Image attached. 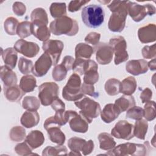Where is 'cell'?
Here are the masks:
<instances>
[{"label":"cell","instance_id":"cell-46","mask_svg":"<svg viewBox=\"0 0 156 156\" xmlns=\"http://www.w3.org/2000/svg\"><path fill=\"white\" fill-rule=\"evenodd\" d=\"M32 149L26 141L16 144L15 147V151L20 155H30L35 154L32 153Z\"/></svg>","mask_w":156,"mask_h":156},{"label":"cell","instance_id":"cell-37","mask_svg":"<svg viewBox=\"0 0 156 156\" xmlns=\"http://www.w3.org/2000/svg\"><path fill=\"white\" fill-rule=\"evenodd\" d=\"M9 137L13 141L20 142L24 140L26 137V130L23 127L15 126L13 127L9 132Z\"/></svg>","mask_w":156,"mask_h":156},{"label":"cell","instance_id":"cell-21","mask_svg":"<svg viewBox=\"0 0 156 156\" xmlns=\"http://www.w3.org/2000/svg\"><path fill=\"white\" fill-rule=\"evenodd\" d=\"M120 113L114 104H107L101 112V117L105 123H110L115 121Z\"/></svg>","mask_w":156,"mask_h":156},{"label":"cell","instance_id":"cell-55","mask_svg":"<svg viewBox=\"0 0 156 156\" xmlns=\"http://www.w3.org/2000/svg\"><path fill=\"white\" fill-rule=\"evenodd\" d=\"M52 108L55 112L59 110H65V103L58 97L56 98L51 104Z\"/></svg>","mask_w":156,"mask_h":156},{"label":"cell","instance_id":"cell-43","mask_svg":"<svg viewBox=\"0 0 156 156\" xmlns=\"http://www.w3.org/2000/svg\"><path fill=\"white\" fill-rule=\"evenodd\" d=\"M68 71L63 64L55 65L52 72V76L54 80L59 82L65 79Z\"/></svg>","mask_w":156,"mask_h":156},{"label":"cell","instance_id":"cell-31","mask_svg":"<svg viewBox=\"0 0 156 156\" xmlns=\"http://www.w3.org/2000/svg\"><path fill=\"white\" fill-rule=\"evenodd\" d=\"M19 86L25 93L31 92L37 87L36 79L32 75L24 76L21 78Z\"/></svg>","mask_w":156,"mask_h":156},{"label":"cell","instance_id":"cell-41","mask_svg":"<svg viewBox=\"0 0 156 156\" xmlns=\"http://www.w3.org/2000/svg\"><path fill=\"white\" fill-rule=\"evenodd\" d=\"M16 34L21 38H25L32 34L31 22L28 21L19 23L16 30Z\"/></svg>","mask_w":156,"mask_h":156},{"label":"cell","instance_id":"cell-13","mask_svg":"<svg viewBox=\"0 0 156 156\" xmlns=\"http://www.w3.org/2000/svg\"><path fill=\"white\" fill-rule=\"evenodd\" d=\"M95 50L96 59L100 65L109 64L113 58V49L112 47L106 43H99L94 48Z\"/></svg>","mask_w":156,"mask_h":156},{"label":"cell","instance_id":"cell-30","mask_svg":"<svg viewBox=\"0 0 156 156\" xmlns=\"http://www.w3.org/2000/svg\"><path fill=\"white\" fill-rule=\"evenodd\" d=\"M99 141L100 149L105 151H110L116 146V142L112 135L107 132H102L99 134L98 136Z\"/></svg>","mask_w":156,"mask_h":156},{"label":"cell","instance_id":"cell-45","mask_svg":"<svg viewBox=\"0 0 156 156\" xmlns=\"http://www.w3.org/2000/svg\"><path fill=\"white\" fill-rule=\"evenodd\" d=\"M144 115V111L143 108L139 106H133L132 107L130 108L127 110L126 112V118L135 119V120H139L143 118Z\"/></svg>","mask_w":156,"mask_h":156},{"label":"cell","instance_id":"cell-52","mask_svg":"<svg viewBox=\"0 0 156 156\" xmlns=\"http://www.w3.org/2000/svg\"><path fill=\"white\" fill-rule=\"evenodd\" d=\"M81 90L83 94H87L94 98H97L98 96V93L97 94V93L95 92L93 85L87 84L83 82L81 85Z\"/></svg>","mask_w":156,"mask_h":156},{"label":"cell","instance_id":"cell-5","mask_svg":"<svg viewBox=\"0 0 156 156\" xmlns=\"http://www.w3.org/2000/svg\"><path fill=\"white\" fill-rule=\"evenodd\" d=\"M81 79L78 74L73 73L69 77L62 90L63 98L68 101H77L83 97L81 90Z\"/></svg>","mask_w":156,"mask_h":156},{"label":"cell","instance_id":"cell-57","mask_svg":"<svg viewBox=\"0 0 156 156\" xmlns=\"http://www.w3.org/2000/svg\"><path fill=\"white\" fill-rule=\"evenodd\" d=\"M148 68H149L151 71H155L156 69V63L155 58H153L151 61L147 62Z\"/></svg>","mask_w":156,"mask_h":156},{"label":"cell","instance_id":"cell-6","mask_svg":"<svg viewBox=\"0 0 156 156\" xmlns=\"http://www.w3.org/2000/svg\"><path fill=\"white\" fill-rule=\"evenodd\" d=\"M75 105L80 109L79 113L87 119L89 124L91 123L93 119L97 118L101 112L100 104L86 96H83L80 100L75 101Z\"/></svg>","mask_w":156,"mask_h":156},{"label":"cell","instance_id":"cell-2","mask_svg":"<svg viewBox=\"0 0 156 156\" xmlns=\"http://www.w3.org/2000/svg\"><path fill=\"white\" fill-rule=\"evenodd\" d=\"M150 151L149 144L147 141L143 144H136L133 143H126L115 146L110 150L107 155H134L144 156L149 154Z\"/></svg>","mask_w":156,"mask_h":156},{"label":"cell","instance_id":"cell-44","mask_svg":"<svg viewBox=\"0 0 156 156\" xmlns=\"http://www.w3.org/2000/svg\"><path fill=\"white\" fill-rule=\"evenodd\" d=\"M33 66L32 60L27 59L23 57L20 58L18 62V69L23 74H29L32 71Z\"/></svg>","mask_w":156,"mask_h":156},{"label":"cell","instance_id":"cell-42","mask_svg":"<svg viewBox=\"0 0 156 156\" xmlns=\"http://www.w3.org/2000/svg\"><path fill=\"white\" fill-rule=\"evenodd\" d=\"M155 103L154 101H149L146 102L143 111H144V115L145 119L146 121H152L155 118Z\"/></svg>","mask_w":156,"mask_h":156},{"label":"cell","instance_id":"cell-34","mask_svg":"<svg viewBox=\"0 0 156 156\" xmlns=\"http://www.w3.org/2000/svg\"><path fill=\"white\" fill-rule=\"evenodd\" d=\"M121 82L116 79L111 78L108 79L104 85L106 93L110 96H115L119 94Z\"/></svg>","mask_w":156,"mask_h":156},{"label":"cell","instance_id":"cell-38","mask_svg":"<svg viewBox=\"0 0 156 156\" xmlns=\"http://www.w3.org/2000/svg\"><path fill=\"white\" fill-rule=\"evenodd\" d=\"M31 22L38 21L41 22L46 25L48 24V18L46 10L41 7L36 8L30 14Z\"/></svg>","mask_w":156,"mask_h":156},{"label":"cell","instance_id":"cell-28","mask_svg":"<svg viewBox=\"0 0 156 156\" xmlns=\"http://www.w3.org/2000/svg\"><path fill=\"white\" fill-rule=\"evenodd\" d=\"M136 81L132 76H128L121 83L119 91L126 95H132L136 90Z\"/></svg>","mask_w":156,"mask_h":156},{"label":"cell","instance_id":"cell-29","mask_svg":"<svg viewBox=\"0 0 156 156\" xmlns=\"http://www.w3.org/2000/svg\"><path fill=\"white\" fill-rule=\"evenodd\" d=\"M93 48L88 44L78 43L75 48V56L76 58L90 59L93 54Z\"/></svg>","mask_w":156,"mask_h":156},{"label":"cell","instance_id":"cell-12","mask_svg":"<svg viewBox=\"0 0 156 156\" xmlns=\"http://www.w3.org/2000/svg\"><path fill=\"white\" fill-rule=\"evenodd\" d=\"M111 134L116 138L129 140L134 136L133 126L127 121L120 120L112 129Z\"/></svg>","mask_w":156,"mask_h":156},{"label":"cell","instance_id":"cell-22","mask_svg":"<svg viewBox=\"0 0 156 156\" xmlns=\"http://www.w3.org/2000/svg\"><path fill=\"white\" fill-rule=\"evenodd\" d=\"M40 121V116L37 111L27 110L21 116V124L26 128H32L37 126Z\"/></svg>","mask_w":156,"mask_h":156},{"label":"cell","instance_id":"cell-50","mask_svg":"<svg viewBox=\"0 0 156 156\" xmlns=\"http://www.w3.org/2000/svg\"><path fill=\"white\" fill-rule=\"evenodd\" d=\"M12 9L13 13L19 16L24 15L26 12V7L22 2H15L12 5Z\"/></svg>","mask_w":156,"mask_h":156},{"label":"cell","instance_id":"cell-27","mask_svg":"<svg viewBox=\"0 0 156 156\" xmlns=\"http://www.w3.org/2000/svg\"><path fill=\"white\" fill-rule=\"evenodd\" d=\"M117 109L120 113H122L125 111H127L130 108L135 106V100L133 96L131 95H123L119 98L117 99L115 104Z\"/></svg>","mask_w":156,"mask_h":156},{"label":"cell","instance_id":"cell-4","mask_svg":"<svg viewBox=\"0 0 156 156\" xmlns=\"http://www.w3.org/2000/svg\"><path fill=\"white\" fill-rule=\"evenodd\" d=\"M81 17L86 26L90 28H98L104 23V11L100 5H88L82 9Z\"/></svg>","mask_w":156,"mask_h":156},{"label":"cell","instance_id":"cell-23","mask_svg":"<svg viewBox=\"0 0 156 156\" xmlns=\"http://www.w3.org/2000/svg\"><path fill=\"white\" fill-rule=\"evenodd\" d=\"M25 141L32 149H35L40 147L44 142L43 133L38 130H32L26 137Z\"/></svg>","mask_w":156,"mask_h":156},{"label":"cell","instance_id":"cell-47","mask_svg":"<svg viewBox=\"0 0 156 156\" xmlns=\"http://www.w3.org/2000/svg\"><path fill=\"white\" fill-rule=\"evenodd\" d=\"M142 55L144 58L151 59L154 58L156 56V48L155 44L151 46H145L143 47L141 51Z\"/></svg>","mask_w":156,"mask_h":156},{"label":"cell","instance_id":"cell-26","mask_svg":"<svg viewBox=\"0 0 156 156\" xmlns=\"http://www.w3.org/2000/svg\"><path fill=\"white\" fill-rule=\"evenodd\" d=\"M2 58L5 66L13 69L15 68L18 60L17 51L13 48H8L4 50L2 53Z\"/></svg>","mask_w":156,"mask_h":156},{"label":"cell","instance_id":"cell-10","mask_svg":"<svg viewBox=\"0 0 156 156\" xmlns=\"http://www.w3.org/2000/svg\"><path fill=\"white\" fill-rule=\"evenodd\" d=\"M63 47V43L58 40H48L44 41L42 45L43 50L51 57L52 65L55 66L60 59Z\"/></svg>","mask_w":156,"mask_h":156},{"label":"cell","instance_id":"cell-36","mask_svg":"<svg viewBox=\"0 0 156 156\" xmlns=\"http://www.w3.org/2000/svg\"><path fill=\"white\" fill-rule=\"evenodd\" d=\"M68 150L67 148L62 145H58L56 146H48L45 147L43 152L42 155L44 156H50V155H67Z\"/></svg>","mask_w":156,"mask_h":156},{"label":"cell","instance_id":"cell-16","mask_svg":"<svg viewBox=\"0 0 156 156\" xmlns=\"http://www.w3.org/2000/svg\"><path fill=\"white\" fill-rule=\"evenodd\" d=\"M98 64L92 60H86L83 73V82L87 84L94 85L99 80V74L98 72Z\"/></svg>","mask_w":156,"mask_h":156},{"label":"cell","instance_id":"cell-19","mask_svg":"<svg viewBox=\"0 0 156 156\" xmlns=\"http://www.w3.org/2000/svg\"><path fill=\"white\" fill-rule=\"evenodd\" d=\"M31 30L32 34L43 42L48 40L51 37L50 29H49L46 24L41 22H31Z\"/></svg>","mask_w":156,"mask_h":156},{"label":"cell","instance_id":"cell-20","mask_svg":"<svg viewBox=\"0 0 156 156\" xmlns=\"http://www.w3.org/2000/svg\"><path fill=\"white\" fill-rule=\"evenodd\" d=\"M4 95L10 102H18L21 100L25 93L21 89L20 86L15 85L13 86L3 87Z\"/></svg>","mask_w":156,"mask_h":156},{"label":"cell","instance_id":"cell-1","mask_svg":"<svg viewBox=\"0 0 156 156\" xmlns=\"http://www.w3.org/2000/svg\"><path fill=\"white\" fill-rule=\"evenodd\" d=\"M128 1H112L108 7L112 12L108 23V29L114 32H121L126 26L128 15Z\"/></svg>","mask_w":156,"mask_h":156},{"label":"cell","instance_id":"cell-18","mask_svg":"<svg viewBox=\"0 0 156 156\" xmlns=\"http://www.w3.org/2000/svg\"><path fill=\"white\" fill-rule=\"evenodd\" d=\"M148 69L147 62L144 59L131 60L126 65V71L133 76L144 74L147 72Z\"/></svg>","mask_w":156,"mask_h":156},{"label":"cell","instance_id":"cell-56","mask_svg":"<svg viewBox=\"0 0 156 156\" xmlns=\"http://www.w3.org/2000/svg\"><path fill=\"white\" fill-rule=\"evenodd\" d=\"M74 58L72 56L66 55L63 58L61 63L65 66V68L67 69L68 71H70L71 69H72V66L74 63Z\"/></svg>","mask_w":156,"mask_h":156},{"label":"cell","instance_id":"cell-32","mask_svg":"<svg viewBox=\"0 0 156 156\" xmlns=\"http://www.w3.org/2000/svg\"><path fill=\"white\" fill-rule=\"evenodd\" d=\"M148 129V123L146 119L136 120L133 126V135L140 140H144Z\"/></svg>","mask_w":156,"mask_h":156},{"label":"cell","instance_id":"cell-17","mask_svg":"<svg viewBox=\"0 0 156 156\" xmlns=\"http://www.w3.org/2000/svg\"><path fill=\"white\" fill-rule=\"evenodd\" d=\"M138 37L139 40L143 43L154 42L156 40L155 24L151 23L139 28Z\"/></svg>","mask_w":156,"mask_h":156},{"label":"cell","instance_id":"cell-15","mask_svg":"<svg viewBox=\"0 0 156 156\" xmlns=\"http://www.w3.org/2000/svg\"><path fill=\"white\" fill-rule=\"evenodd\" d=\"M52 65L51 57L44 52L35 62L32 69V72L37 77H43L47 74Z\"/></svg>","mask_w":156,"mask_h":156},{"label":"cell","instance_id":"cell-51","mask_svg":"<svg viewBox=\"0 0 156 156\" xmlns=\"http://www.w3.org/2000/svg\"><path fill=\"white\" fill-rule=\"evenodd\" d=\"M101 38V34L95 32H91L89 33L85 38V41L88 44H91L93 46H96L99 43Z\"/></svg>","mask_w":156,"mask_h":156},{"label":"cell","instance_id":"cell-25","mask_svg":"<svg viewBox=\"0 0 156 156\" xmlns=\"http://www.w3.org/2000/svg\"><path fill=\"white\" fill-rule=\"evenodd\" d=\"M49 140L54 143L62 145L65 141V135L61 130L60 127L58 126H52L46 129Z\"/></svg>","mask_w":156,"mask_h":156},{"label":"cell","instance_id":"cell-8","mask_svg":"<svg viewBox=\"0 0 156 156\" xmlns=\"http://www.w3.org/2000/svg\"><path fill=\"white\" fill-rule=\"evenodd\" d=\"M59 87L55 82H44L38 87V98L41 104L44 106L51 105L58 97Z\"/></svg>","mask_w":156,"mask_h":156},{"label":"cell","instance_id":"cell-53","mask_svg":"<svg viewBox=\"0 0 156 156\" xmlns=\"http://www.w3.org/2000/svg\"><path fill=\"white\" fill-rule=\"evenodd\" d=\"M152 97V91L149 88H145L140 94V99L142 103H146L151 100Z\"/></svg>","mask_w":156,"mask_h":156},{"label":"cell","instance_id":"cell-24","mask_svg":"<svg viewBox=\"0 0 156 156\" xmlns=\"http://www.w3.org/2000/svg\"><path fill=\"white\" fill-rule=\"evenodd\" d=\"M0 77L4 82V86L9 87L16 85L18 79L16 73L5 65L1 67Z\"/></svg>","mask_w":156,"mask_h":156},{"label":"cell","instance_id":"cell-7","mask_svg":"<svg viewBox=\"0 0 156 156\" xmlns=\"http://www.w3.org/2000/svg\"><path fill=\"white\" fill-rule=\"evenodd\" d=\"M128 14L135 22L142 21L147 15L152 16L155 13V7L150 4L140 5L128 1Z\"/></svg>","mask_w":156,"mask_h":156},{"label":"cell","instance_id":"cell-11","mask_svg":"<svg viewBox=\"0 0 156 156\" xmlns=\"http://www.w3.org/2000/svg\"><path fill=\"white\" fill-rule=\"evenodd\" d=\"M69 114V125L71 129L75 132L86 133L88 129V121L79 112L74 110H68Z\"/></svg>","mask_w":156,"mask_h":156},{"label":"cell","instance_id":"cell-35","mask_svg":"<svg viewBox=\"0 0 156 156\" xmlns=\"http://www.w3.org/2000/svg\"><path fill=\"white\" fill-rule=\"evenodd\" d=\"M40 101L37 98L32 96H27L24 98L22 101V106L23 108L27 110L37 111L40 108Z\"/></svg>","mask_w":156,"mask_h":156},{"label":"cell","instance_id":"cell-54","mask_svg":"<svg viewBox=\"0 0 156 156\" xmlns=\"http://www.w3.org/2000/svg\"><path fill=\"white\" fill-rule=\"evenodd\" d=\"M94 147V144L93 140H89L88 141H86L85 143L84 144V145L82 149L81 152H82L83 155H89L93 151Z\"/></svg>","mask_w":156,"mask_h":156},{"label":"cell","instance_id":"cell-9","mask_svg":"<svg viewBox=\"0 0 156 156\" xmlns=\"http://www.w3.org/2000/svg\"><path fill=\"white\" fill-rule=\"evenodd\" d=\"M109 44L113 49L115 65H119L128 60L129 54L127 51V43L123 37L117 36L112 38L109 41Z\"/></svg>","mask_w":156,"mask_h":156},{"label":"cell","instance_id":"cell-40","mask_svg":"<svg viewBox=\"0 0 156 156\" xmlns=\"http://www.w3.org/2000/svg\"><path fill=\"white\" fill-rule=\"evenodd\" d=\"M19 23L16 18L10 16L8 17L4 23V27L5 32L10 35L16 34V30Z\"/></svg>","mask_w":156,"mask_h":156},{"label":"cell","instance_id":"cell-48","mask_svg":"<svg viewBox=\"0 0 156 156\" xmlns=\"http://www.w3.org/2000/svg\"><path fill=\"white\" fill-rule=\"evenodd\" d=\"M87 60L82 58H76L74 60V63L72 66V69L74 73L83 75L84 73V66Z\"/></svg>","mask_w":156,"mask_h":156},{"label":"cell","instance_id":"cell-39","mask_svg":"<svg viewBox=\"0 0 156 156\" xmlns=\"http://www.w3.org/2000/svg\"><path fill=\"white\" fill-rule=\"evenodd\" d=\"M85 142L86 140L83 138L74 136L68 140V146L72 152H76L80 154V155H81L80 151H82V149Z\"/></svg>","mask_w":156,"mask_h":156},{"label":"cell","instance_id":"cell-33","mask_svg":"<svg viewBox=\"0 0 156 156\" xmlns=\"http://www.w3.org/2000/svg\"><path fill=\"white\" fill-rule=\"evenodd\" d=\"M51 16L54 18H58L66 15V5L65 2H52L49 7Z\"/></svg>","mask_w":156,"mask_h":156},{"label":"cell","instance_id":"cell-3","mask_svg":"<svg viewBox=\"0 0 156 156\" xmlns=\"http://www.w3.org/2000/svg\"><path fill=\"white\" fill-rule=\"evenodd\" d=\"M49 29L55 35L74 36L79 31V25L74 19L63 16L52 21L50 23Z\"/></svg>","mask_w":156,"mask_h":156},{"label":"cell","instance_id":"cell-49","mask_svg":"<svg viewBox=\"0 0 156 156\" xmlns=\"http://www.w3.org/2000/svg\"><path fill=\"white\" fill-rule=\"evenodd\" d=\"M90 0H83V1H71L69 3L68 9L71 12H75L80 9L83 5L89 2Z\"/></svg>","mask_w":156,"mask_h":156},{"label":"cell","instance_id":"cell-14","mask_svg":"<svg viewBox=\"0 0 156 156\" xmlns=\"http://www.w3.org/2000/svg\"><path fill=\"white\" fill-rule=\"evenodd\" d=\"M14 48L17 52L29 58L35 57L40 51L38 44L23 39L17 40L14 44Z\"/></svg>","mask_w":156,"mask_h":156}]
</instances>
